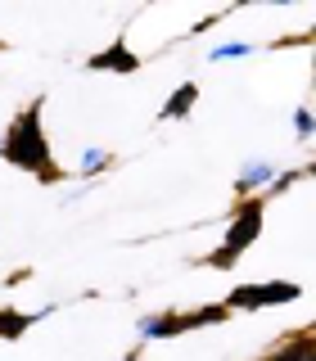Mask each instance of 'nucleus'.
Segmentation results:
<instances>
[{"label":"nucleus","mask_w":316,"mask_h":361,"mask_svg":"<svg viewBox=\"0 0 316 361\" xmlns=\"http://www.w3.org/2000/svg\"><path fill=\"white\" fill-rule=\"evenodd\" d=\"M0 154H5V163L23 167V172H37L41 180H54L50 145H45V135H41V104L23 109L18 118H14V127H9L5 145H0Z\"/></svg>","instance_id":"obj_1"},{"label":"nucleus","mask_w":316,"mask_h":361,"mask_svg":"<svg viewBox=\"0 0 316 361\" xmlns=\"http://www.w3.org/2000/svg\"><path fill=\"white\" fill-rule=\"evenodd\" d=\"M298 293L303 289L293 285V280H271V285H244V289H235L221 307L226 312H253V307H271V302H293Z\"/></svg>","instance_id":"obj_2"},{"label":"nucleus","mask_w":316,"mask_h":361,"mask_svg":"<svg viewBox=\"0 0 316 361\" xmlns=\"http://www.w3.org/2000/svg\"><path fill=\"white\" fill-rule=\"evenodd\" d=\"M257 231H262V199H244V203H240V212L231 217V231H226L221 253H226V257L244 253V248L257 240Z\"/></svg>","instance_id":"obj_3"},{"label":"nucleus","mask_w":316,"mask_h":361,"mask_svg":"<svg viewBox=\"0 0 316 361\" xmlns=\"http://www.w3.org/2000/svg\"><path fill=\"white\" fill-rule=\"evenodd\" d=\"M90 68H99V73H104V68H113V73H135V68H140V59H135V54H131L122 41H113L104 54H90Z\"/></svg>","instance_id":"obj_4"},{"label":"nucleus","mask_w":316,"mask_h":361,"mask_svg":"<svg viewBox=\"0 0 316 361\" xmlns=\"http://www.w3.org/2000/svg\"><path fill=\"white\" fill-rule=\"evenodd\" d=\"M172 334H181V316L176 312L145 316V321H140V338H172Z\"/></svg>","instance_id":"obj_5"},{"label":"nucleus","mask_w":316,"mask_h":361,"mask_svg":"<svg viewBox=\"0 0 316 361\" xmlns=\"http://www.w3.org/2000/svg\"><path fill=\"white\" fill-rule=\"evenodd\" d=\"M195 99H199V86H195V82L176 86L172 95H167V104H163V118H186V113L195 109Z\"/></svg>","instance_id":"obj_6"},{"label":"nucleus","mask_w":316,"mask_h":361,"mask_svg":"<svg viewBox=\"0 0 316 361\" xmlns=\"http://www.w3.org/2000/svg\"><path fill=\"white\" fill-rule=\"evenodd\" d=\"M262 180H276V172H271L267 163H248L244 172H240V180H235V190H240V195H248V190H257Z\"/></svg>","instance_id":"obj_7"},{"label":"nucleus","mask_w":316,"mask_h":361,"mask_svg":"<svg viewBox=\"0 0 316 361\" xmlns=\"http://www.w3.org/2000/svg\"><path fill=\"white\" fill-rule=\"evenodd\" d=\"M267 361H316V343L312 338H293V343H285L276 357H267Z\"/></svg>","instance_id":"obj_8"},{"label":"nucleus","mask_w":316,"mask_h":361,"mask_svg":"<svg viewBox=\"0 0 316 361\" xmlns=\"http://www.w3.org/2000/svg\"><path fill=\"white\" fill-rule=\"evenodd\" d=\"M221 316H226V307H199V312H186V316H181V334L195 330V325H217Z\"/></svg>","instance_id":"obj_9"},{"label":"nucleus","mask_w":316,"mask_h":361,"mask_svg":"<svg viewBox=\"0 0 316 361\" xmlns=\"http://www.w3.org/2000/svg\"><path fill=\"white\" fill-rule=\"evenodd\" d=\"M32 325V316H18V312H0V338H18L23 330Z\"/></svg>","instance_id":"obj_10"},{"label":"nucleus","mask_w":316,"mask_h":361,"mask_svg":"<svg viewBox=\"0 0 316 361\" xmlns=\"http://www.w3.org/2000/svg\"><path fill=\"white\" fill-rule=\"evenodd\" d=\"M109 163V154H99V149H90L86 158H82V172H99V167Z\"/></svg>","instance_id":"obj_11"},{"label":"nucleus","mask_w":316,"mask_h":361,"mask_svg":"<svg viewBox=\"0 0 316 361\" xmlns=\"http://www.w3.org/2000/svg\"><path fill=\"white\" fill-rule=\"evenodd\" d=\"M248 45H221V50H212V59H244Z\"/></svg>","instance_id":"obj_12"},{"label":"nucleus","mask_w":316,"mask_h":361,"mask_svg":"<svg viewBox=\"0 0 316 361\" xmlns=\"http://www.w3.org/2000/svg\"><path fill=\"white\" fill-rule=\"evenodd\" d=\"M293 127H298V135H312L316 131V118H312V113H298V118H293Z\"/></svg>","instance_id":"obj_13"},{"label":"nucleus","mask_w":316,"mask_h":361,"mask_svg":"<svg viewBox=\"0 0 316 361\" xmlns=\"http://www.w3.org/2000/svg\"><path fill=\"white\" fill-rule=\"evenodd\" d=\"M312 176H316V163H312Z\"/></svg>","instance_id":"obj_14"}]
</instances>
